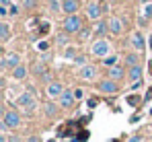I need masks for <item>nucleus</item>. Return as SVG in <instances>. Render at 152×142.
Wrapping results in <instances>:
<instances>
[{"instance_id":"20e7f679","label":"nucleus","mask_w":152,"mask_h":142,"mask_svg":"<svg viewBox=\"0 0 152 142\" xmlns=\"http://www.w3.org/2000/svg\"><path fill=\"white\" fill-rule=\"evenodd\" d=\"M4 126H6V128H12V130L19 128V126H21V116H19L17 111H12V109L6 111V113H4Z\"/></svg>"},{"instance_id":"72a5a7b5","label":"nucleus","mask_w":152,"mask_h":142,"mask_svg":"<svg viewBox=\"0 0 152 142\" xmlns=\"http://www.w3.org/2000/svg\"><path fill=\"white\" fill-rule=\"evenodd\" d=\"M74 97H76V99H80V97H82V91H80V89H76V91H74Z\"/></svg>"},{"instance_id":"a19ab883","label":"nucleus","mask_w":152,"mask_h":142,"mask_svg":"<svg viewBox=\"0 0 152 142\" xmlns=\"http://www.w3.org/2000/svg\"><path fill=\"white\" fill-rule=\"evenodd\" d=\"M150 72H152V62H150Z\"/></svg>"},{"instance_id":"473e14b6","label":"nucleus","mask_w":152,"mask_h":142,"mask_svg":"<svg viewBox=\"0 0 152 142\" xmlns=\"http://www.w3.org/2000/svg\"><path fill=\"white\" fill-rule=\"evenodd\" d=\"M140 87H142V80H138V82H134V85H132V89H134V91H136V89H140Z\"/></svg>"},{"instance_id":"f257e3e1","label":"nucleus","mask_w":152,"mask_h":142,"mask_svg":"<svg viewBox=\"0 0 152 142\" xmlns=\"http://www.w3.org/2000/svg\"><path fill=\"white\" fill-rule=\"evenodd\" d=\"M17 105H19V107H23L27 113H33V109H35V105H37V99H35L33 91H27V93L19 95V99H17Z\"/></svg>"},{"instance_id":"a878e982","label":"nucleus","mask_w":152,"mask_h":142,"mask_svg":"<svg viewBox=\"0 0 152 142\" xmlns=\"http://www.w3.org/2000/svg\"><path fill=\"white\" fill-rule=\"evenodd\" d=\"M58 43H60V46H66V43H68V37H66V33H60V35H58Z\"/></svg>"},{"instance_id":"7c9ffc66","label":"nucleus","mask_w":152,"mask_h":142,"mask_svg":"<svg viewBox=\"0 0 152 142\" xmlns=\"http://www.w3.org/2000/svg\"><path fill=\"white\" fill-rule=\"evenodd\" d=\"M144 15H146V17H152V4H146V8H144Z\"/></svg>"},{"instance_id":"f8f14e48","label":"nucleus","mask_w":152,"mask_h":142,"mask_svg":"<svg viewBox=\"0 0 152 142\" xmlns=\"http://www.w3.org/2000/svg\"><path fill=\"white\" fill-rule=\"evenodd\" d=\"M80 8V2L78 0H66V2H62V10L70 17V15H76V10Z\"/></svg>"},{"instance_id":"b1692460","label":"nucleus","mask_w":152,"mask_h":142,"mask_svg":"<svg viewBox=\"0 0 152 142\" xmlns=\"http://www.w3.org/2000/svg\"><path fill=\"white\" fill-rule=\"evenodd\" d=\"M50 8H51V10H56V13H58V10L62 8V4H60V0H51V2H50Z\"/></svg>"},{"instance_id":"5701e85b","label":"nucleus","mask_w":152,"mask_h":142,"mask_svg":"<svg viewBox=\"0 0 152 142\" xmlns=\"http://www.w3.org/2000/svg\"><path fill=\"white\" fill-rule=\"evenodd\" d=\"M64 56H66L68 60H76V56H78V54H76V49H74V47H66Z\"/></svg>"},{"instance_id":"7ed1b4c3","label":"nucleus","mask_w":152,"mask_h":142,"mask_svg":"<svg viewBox=\"0 0 152 142\" xmlns=\"http://www.w3.org/2000/svg\"><path fill=\"white\" fill-rule=\"evenodd\" d=\"M97 89H99L103 95H115V93H119L117 82H115V80H111V78H105V80H101Z\"/></svg>"},{"instance_id":"dca6fc26","label":"nucleus","mask_w":152,"mask_h":142,"mask_svg":"<svg viewBox=\"0 0 152 142\" xmlns=\"http://www.w3.org/2000/svg\"><path fill=\"white\" fill-rule=\"evenodd\" d=\"M107 31H109V25H107V21H101V23L95 25V33H97L99 37H103V35H105Z\"/></svg>"},{"instance_id":"9d476101","label":"nucleus","mask_w":152,"mask_h":142,"mask_svg":"<svg viewBox=\"0 0 152 142\" xmlns=\"http://www.w3.org/2000/svg\"><path fill=\"white\" fill-rule=\"evenodd\" d=\"M101 4H97V2H91L88 6H86V17L88 19H93V21H97V19H101Z\"/></svg>"},{"instance_id":"a211bd4d","label":"nucleus","mask_w":152,"mask_h":142,"mask_svg":"<svg viewBox=\"0 0 152 142\" xmlns=\"http://www.w3.org/2000/svg\"><path fill=\"white\" fill-rule=\"evenodd\" d=\"M12 76H15L17 80H23V78L27 76V68L23 66V64H21V66H17V68L12 70Z\"/></svg>"},{"instance_id":"ddd939ff","label":"nucleus","mask_w":152,"mask_h":142,"mask_svg":"<svg viewBox=\"0 0 152 142\" xmlns=\"http://www.w3.org/2000/svg\"><path fill=\"white\" fill-rule=\"evenodd\" d=\"M107 76H109L111 80H115V82H117V80H121V78L126 76V70H124V66H119V64H117V66H113V68H109V70H107Z\"/></svg>"},{"instance_id":"c85d7f7f","label":"nucleus","mask_w":152,"mask_h":142,"mask_svg":"<svg viewBox=\"0 0 152 142\" xmlns=\"http://www.w3.org/2000/svg\"><path fill=\"white\" fill-rule=\"evenodd\" d=\"M8 15H19V6L10 4V6H8Z\"/></svg>"},{"instance_id":"9b49d317","label":"nucleus","mask_w":152,"mask_h":142,"mask_svg":"<svg viewBox=\"0 0 152 142\" xmlns=\"http://www.w3.org/2000/svg\"><path fill=\"white\" fill-rule=\"evenodd\" d=\"M132 46L136 52H142L144 47H146V39H144V35L140 33V31H136L134 35H132Z\"/></svg>"},{"instance_id":"2f4dec72","label":"nucleus","mask_w":152,"mask_h":142,"mask_svg":"<svg viewBox=\"0 0 152 142\" xmlns=\"http://www.w3.org/2000/svg\"><path fill=\"white\" fill-rule=\"evenodd\" d=\"M6 15H8V8H6V6H2V4H0V17H6Z\"/></svg>"},{"instance_id":"c756f323","label":"nucleus","mask_w":152,"mask_h":142,"mask_svg":"<svg viewBox=\"0 0 152 142\" xmlns=\"http://www.w3.org/2000/svg\"><path fill=\"white\" fill-rule=\"evenodd\" d=\"M39 49H41V52H45V49H48V47H50V43H48V41H39Z\"/></svg>"},{"instance_id":"6e6552de","label":"nucleus","mask_w":152,"mask_h":142,"mask_svg":"<svg viewBox=\"0 0 152 142\" xmlns=\"http://www.w3.org/2000/svg\"><path fill=\"white\" fill-rule=\"evenodd\" d=\"M80 78H82V80H95V78H97V66H93V64L82 66V68H80Z\"/></svg>"},{"instance_id":"79ce46f5","label":"nucleus","mask_w":152,"mask_h":142,"mask_svg":"<svg viewBox=\"0 0 152 142\" xmlns=\"http://www.w3.org/2000/svg\"><path fill=\"white\" fill-rule=\"evenodd\" d=\"M60 2H66V0H60Z\"/></svg>"},{"instance_id":"ea45409f","label":"nucleus","mask_w":152,"mask_h":142,"mask_svg":"<svg viewBox=\"0 0 152 142\" xmlns=\"http://www.w3.org/2000/svg\"><path fill=\"white\" fill-rule=\"evenodd\" d=\"M48 142H56V140H53V138H51V140H48Z\"/></svg>"},{"instance_id":"c9c22d12","label":"nucleus","mask_w":152,"mask_h":142,"mask_svg":"<svg viewBox=\"0 0 152 142\" xmlns=\"http://www.w3.org/2000/svg\"><path fill=\"white\" fill-rule=\"evenodd\" d=\"M8 142H19V138H17V136H10V138H8Z\"/></svg>"},{"instance_id":"1a4fd4ad","label":"nucleus","mask_w":152,"mask_h":142,"mask_svg":"<svg viewBox=\"0 0 152 142\" xmlns=\"http://www.w3.org/2000/svg\"><path fill=\"white\" fill-rule=\"evenodd\" d=\"M107 25H109V33H113V35H119V33L124 31V21L117 19V17H111V19L107 21Z\"/></svg>"},{"instance_id":"f03ea898","label":"nucleus","mask_w":152,"mask_h":142,"mask_svg":"<svg viewBox=\"0 0 152 142\" xmlns=\"http://www.w3.org/2000/svg\"><path fill=\"white\" fill-rule=\"evenodd\" d=\"M64 33H80L82 31V19L78 17V15H70V17H66L64 19Z\"/></svg>"},{"instance_id":"412c9836","label":"nucleus","mask_w":152,"mask_h":142,"mask_svg":"<svg viewBox=\"0 0 152 142\" xmlns=\"http://www.w3.org/2000/svg\"><path fill=\"white\" fill-rule=\"evenodd\" d=\"M140 103H142V99H140L138 95H129V97H127V105H129V107H140Z\"/></svg>"},{"instance_id":"f3484780","label":"nucleus","mask_w":152,"mask_h":142,"mask_svg":"<svg viewBox=\"0 0 152 142\" xmlns=\"http://www.w3.org/2000/svg\"><path fill=\"white\" fill-rule=\"evenodd\" d=\"M10 37V27L6 23H0V41H6Z\"/></svg>"},{"instance_id":"393cba45","label":"nucleus","mask_w":152,"mask_h":142,"mask_svg":"<svg viewBox=\"0 0 152 142\" xmlns=\"http://www.w3.org/2000/svg\"><path fill=\"white\" fill-rule=\"evenodd\" d=\"M23 6L25 8H35L37 6V0H23Z\"/></svg>"},{"instance_id":"4468645a","label":"nucleus","mask_w":152,"mask_h":142,"mask_svg":"<svg viewBox=\"0 0 152 142\" xmlns=\"http://www.w3.org/2000/svg\"><path fill=\"white\" fill-rule=\"evenodd\" d=\"M19 60H21V58H19V54H8V56H6V60L2 62V66H4V68H12V70H15L17 66H21V62H19Z\"/></svg>"},{"instance_id":"4c0bfd02","label":"nucleus","mask_w":152,"mask_h":142,"mask_svg":"<svg viewBox=\"0 0 152 142\" xmlns=\"http://www.w3.org/2000/svg\"><path fill=\"white\" fill-rule=\"evenodd\" d=\"M148 43H150V47H152V35H150V39H148Z\"/></svg>"},{"instance_id":"4be33fe9","label":"nucleus","mask_w":152,"mask_h":142,"mask_svg":"<svg viewBox=\"0 0 152 142\" xmlns=\"http://www.w3.org/2000/svg\"><path fill=\"white\" fill-rule=\"evenodd\" d=\"M103 64H105V66H109V68L117 66V56H107V58H103Z\"/></svg>"},{"instance_id":"aec40b11","label":"nucleus","mask_w":152,"mask_h":142,"mask_svg":"<svg viewBox=\"0 0 152 142\" xmlns=\"http://www.w3.org/2000/svg\"><path fill=\"white\" fill-rule=\"evenodd\" d=\"M45 116H48V118L58 116V105H56V103H45Z\"/></svg>"},{"instance_id":"cd10ccee","label":"nucleus","mask_w":152,"mask_h":142,"mask_svg":"<svg viewBox=\"0 0 152 142\" xmlns=\"http://www.w3.org/2000/svg\"><path fill=\"white\" fill-rule=\"evenodd\" d=\"M127 142H144V138H142L140 134H134V136H129V138H127Z\"/></svg>"},{"instance_id":"423d86ee","label":"nucleus","mask_w":152,"mask_h":142,"mask_svg":"<svg viewBox=\"0 0 152 142\" xmlns=\"http://www.w3.org/2000/svg\"><path fill=\"white\" fill-rule=\"evenodd\" d=\"M66 89H64V85L62 82H58V80H51L50 85H48V95H50V99H60L62 97V93H64Z\"/></svg>"},{"instance_id":"6ab92c4d","label":"nucleus","mask_w":152,"mask_h":142,"mask_svg":"<svg viewBox=\"0 0 152 142\" xmlns=\"http://www.w3.org/2000/svg\"><path fill=\"white\" fill-rule=\"evenodd\" d=\"M126 64L132 68V66H138L140 64V58H138V54H127L126 56Z\"/></svg>"},{"instance_id":"e433bc0d","label":"nucleus","mask_w":152,"mask_h":142,"mask_svg":"<svg viewBox=\"0 0 152 142\" xmlns=\"http://www.w3.org/2000/svg\"><path fill=\"white\" fill-rule=\"evenodd\" d=\"M27 142H39V140H37V136H31V138H29Z\"/></svg>"},{"instance_id":"0eeeda50","label":"nucleus","mask_w":152,"mask_h":142,"mask_svg":"<svg viewBox=\"0 0 152 142\" xmlns=\"http://www.w3.org/2000/svg\"><path fill=\"white\" fill-rule=\"evenodd\" d=\"M76 97H74V91H64L62 97H60V107L62 109H70L72 105H74Z\"/></svg>"},{"instance_id":"2eb2a0df","label":"nucleus","mask_w":152,"mask_h":142,"mask_svg":"<svg viewBox=\"0 0 152 142\" xmlns=\"http://www.w3.org/2000/svg\"><path fill=\"white\" fill-rule=\"evenodd\" d=\"M127 78L132 80V85L138 82V80H142V66H140V64H138V66H132V68L127 70Z\"/></svg>"},{"instance_id":"f704fd0d","label":"nucleus","mask_w":152,"mask_h":142,"mask_svg":"<svg viewBox=\"0 0 152 142\" xmlns=\"http://www.w3.org/2000/svg\"><path fill=\"white\" fill-rule=\"evenodd\" d=\"M0 4L2 6H10V0H0Z\"/></svg>"},{"instance_id":"58836bf2","label":"nucleus","mask_w":152,"mask_h":142,"mask_svg":"<svg viewBox=\"0 0 152 142\" xmlns=\"http://www.w3.org/2000/svg\"><path fill=\"white\" fill-rule=\"evenodd\" d=\"M0 142H6V140H4V136H0Z\"/></svg>"},{"instance_id":"39448f33","label":"nucleus","mask_w":152,"mask_h":142,"mask_svg":"<svg viewBox=\"0 0 152 142\" xmlns=\"http://www.w3.org/2000/svg\"><path fill=\"white\" fill-rule=\"evenodd\" d=\"M93 54H95L97 58H107V54H109V43H107L105 39H97V41L93 43Z\"/></svg>"},{"instance_id":"bb28decb","label":"nucleus","mask_w":152,"mask_h":142,"mask_svg":"<svg viewBox=\"0 0 152 142\" xmlns=\"http://www.w3.org/2000/svg\"><path fill=\"white\" fill-rule=\"evenodd\" d=\"M78 66H86V58L84 56H76V60H74Z\"/></svg>"}]
</instances>
